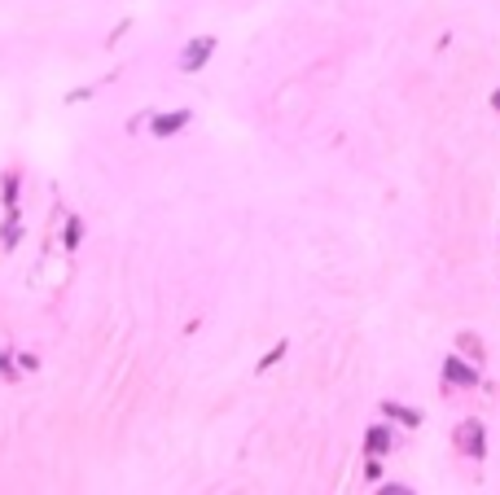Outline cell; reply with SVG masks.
I'll return each instance as SVG.
<instances>
[{
    "label": "cell",
    "mask_w": 500,
    "mask_h": 495,
    "mask_svg": "<svg viewBox=\"0 0 500 495\" xmlns=\"http://www.w3.org/2000/svg\"><path fill=\"white\" fill-rule=\"evenodd\" d=\"M211 53H216V36H193L189 44H184V53H180V70L184 75H198L211 62Z\"/></svg>",
    "instance_id": "cell-1"
},
{
    "label": "cell",
    "mask_w": 500,
    "mask_h": 495,
    "mask_svg": "<svg viewBox=\"0 0 500 495\" xmlns=\"http://www.w3.org/2000/svg\"><path fill=\"white\" fill-rule=\"evenodd\" d=\"M189 110H171V114H149V132L154 136H176V132H184L189 127Z\"/></svg>",
    "instance_id": "cell-2"
},
{
    "label": "cell",
    "mask_w": 500,
    "mask_h": 495,
    "mask_svg": "<svg viewBox=\"0 0 500 495\" xmlns=\"http://www.w3.org/2000/svg\"><path fill=\"white\" fill-rule=\"evenodd\" d=\"M457 442H461L465 456H483V452H487V438H483V425H479V421H465V425L457 430Z\"/></svg>",
    "instance_id": "cell-3"
},
{
    "label": "cell",
    "mask_w": 500,
    "mask_h": 495,
    "mask_svg": "<svg viewBox=\"0 0 500 495\" xmlns=\"http://www.w3.org/2000/svg\"><path fill=\"white\" fill-rule=\"evenodd\" d=\"M443 381H452V386H474V381H479V373H474L465 359H457V355H452V359L443 364Z\"/></svg>",
    "instance_id": "cell-4"
},
{
    "label": "cell",
    "mask_w": 500,
    "mask_h": 495,
    "mask_svg": "<svg viewBox=\"0 0 500 495\" xmlns=\"http://www.w3.org/2000/svg\"><path fill=\"white\" fill-rule=\"evenodd\" d=\"M382 416H395V421L408 425V430L421 425V412H417V408H404V403H382Z\"/></svg>",
    "instance_id": "cell-5"
},
{
    "label": "cell",
    "mask_w": 500,
    "mask_h": 495,
    "mask_svg": "<svg viewBox=\"0 0 500 495\" xmlns=\"http://www.w3.org/2000/svg\"><path fill=\"white\" fill-rule=\"evenodd\" d=\"M386 447H390V434H386L382 425H373V430L364 434V452H368V456H382Z\"/></svg>",
    "instance_id": "cell-6"
},
{
    "label": "cell",
    "mask_w": 500,
    "mask_h": 495,
    "mask_svg": "<svg viewBox=\"0 0 500 495\" xmlns=\"http://www.w3.org/2000/svg\"><path fill=\"white\" fill-rule=\"evenodd\" d=\"M5 211H9V215H18V171H9V175H5Z\"/></svg>",
    "instance_id": "cell-7"
},
{
    "label": "cell",
    "mask_w": 500,
    "mask_h": 495,
    "mask_svg": "<svg viewBox=\"0 0 500 495\" xmlns=\"http://www.w3.org/2000/svg\"><path fill=\"white\" fill-rule=\"evenodd\" d=\"M0 237H5V246H18V241H22V224H18V215H9V219H5Z\"/></svg>",
    "instance_id": "cell-8"
},
{
    "label": "cell",
    "mask_w": 500,
    "mask_h": 495,
    "mask_svg": "<svg viewBox=\"0 0 500 495\" xmlns=\"http://www.w3.org/2000/svg\"><path fill=\"white\" fill-rule=\"evenodd\" d=\"M281 355H285V342H277V347H272V351H268V355H263V359H259V364H255V373H268V369H272V364H277V359H281Z\"/></svg>",
    "instance_id": "cell-9"
},
{
    "label": "cell",
    "mask_w": 500,
    "mask_h": 495,
    "mask_svg": "<svg viewBox=\"0 0 500 495\" xmlns=\"http://www.w3.org/2000/svg\"><path fill=\"white\" fill-rule=\"evenodd\" d=\"M79 237H84V224L70 215V219H66V250H75V246H79Z\"/></svg>",
    "instance_id": "cell-10"
},
{
    "label": "cell",
    "mask_w": 500,
    "mask_h": 495,
    "mask_svg": "<svg viewBox=\"0 0 500 495\" xmlns=\"http://www.w3.org/2000/svg\"><path fill=\"white\" fill-rule=\"evenodd\" d=\"M457 347H461V351H469L474 359H483V347H479V337H474V333H461V337H457Z\"/></svg>",
    "instance_id": "cell-11"
},
{
    "label": "cell",
    "mask_w": 500,
    "mask_h": 495,
    "mask_svg": "<svg viewBox=\"0 0 500 495\" xmlns=\"http://www.w3.org/2000/svg\"><path fill=\"white\" fill-rule=\"evenodd\" d=\"M364 478H368V482H378V478H382V464H378V456L364 464Z\"/></svg>",
    "instance_id": "cell-12"
},
{
    "label": "cell",
    "mask_w": 500,
    "mask_h": 495,
    "mask_svg": "<svg viewBox=\"0 0 500 495\" xmlns=\"http://www.w3.org/2000/svg\"><path fill=\"white\" fill-rule=\"evenodd\" d=\"M413 486H400V482H390V486H382V495H408Z\"/></svg>",
    "instance_id": "cell-13"
},
{
    "label": "cell",
    "mask_w": 500,
    "mask_h": 495,
    "mask_svg": "<svg viewBox=\"0 0 500 495\" xmlns=\"http://www.w3.org/2000/svg\"><path fill=\"white\" fill-rule=\"evenodd\" d=\"M491 106H496V110H500V88H496V92H491Z\"/></svg>",
    "instance_id": "cell-14"
}]
</instances>
